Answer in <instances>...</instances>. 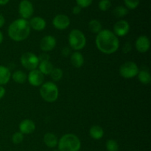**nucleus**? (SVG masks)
<instances>
[{
    "instance_id": "f257e3e1",
    "label": "nucleus",
    "mask_w": 151,
    "mask_h": 151,
    "mask_svg": "<svg viewBox=\"0 0 151 151\" xmlns=\"http://www.w3.org/2000/svg\"><path fill=\"white\" fill-rule=\"evenodd\" d=\"M95 44L99 51L106 55L116 52L119 47L118 37L112 31L108 29H102L95 38Z\"/></svg>"
},
{
    "instance_id": "f03ea898",
    "label": "nucleus",
    "mask_w": 151,
    "mask_h": 151,
    "mask_svg": "<svg viewBox=\"0 0 151 151\" xmlns=\"http://www.w3.org/2000/svg\"><path fill=\"white\" fill-rule=\"evenodd\" d=\"M31 28L26 19H18L13 21L7 29V34L10 39L16 42L24 41L30 34Z\"/></svg>"
},
{
    "instance_id": "7ed1b4c3",
    "label": "nucleus",
    "mask_w": 151,
    "mask_h": 151,
    "mask_svg": "<svg viewBox=\"0 0 151 151\" xmlns=\"http://www.w3.org/2000/svg\"><path fill=\"white\" fill-rule=\"evenodd\" d=\"M59 151H79L81 142L75 134H66L60 137L58 143Z\"/></svg>"
},
{
    "instance_id": "20e7f679",
    "label": "nucleus",
    "mask_w": 151,
    "mask_h": 151,
    "mask_svg": "<svg viewBox=\"0 0 151 151\" xmlns=\"http://www.w3.org/2000/svg\"><path fill=\"white\" fill-rule=\"evenodd\" d=\"M39 93L43 100L47 103H54L58 100L59 96V90L57 85L51 81L44 83L41 86Z\"/></svg>"
},
{
    "instance_id": "39448f33",
    "label": "nucleus",
    "mask_w": 151,
    "mask_h": 151,
    "mask_svg": "<svg viewBox=\"0 0 151 151\" xmlns=\"http://www.w3.org/2000/svg\"><path fill=\"white\" fill-rule=\"evenodd\" d=\"M69 47L75 51L83 50L86 45V38L80 29H74L69 32L68 37Z\"/></svg>"
},
{
    "instance_id": "423d86ee",
    "label": "nucleus",
    "mask_w": 151,
    "mask_h": 151,
    "mask_svg": "<svg viewBox=\"0 0 151 151\" xmlns=\"http://www.w3.org/2000/svg\"><path fill=\"white\" fill-rule=\"evenodd\" d=\"M139 69L136 63L133 61H126L122 63L119 69V75L125 79H131L137 76Z\"/></svg>"
},
{
    "instance_id": "0eeeda50",
    "label": "nucleus",
    "mask_w": 151,
    "mask_h": 151,
    "mask_svg": "<svg viewBox=\"0 0 151 151\" xmlns=\"http://www.w3.org/2000/svg\"><path fill=\"white\" fill-rule=\"evenodd\" d=\"M20 62L22 66L29 72L36 69L40 63L38 56L31 52H27L22 54L21 56Z\"/></svg>"
},
{
    "instance_id": "6e6552de",
    "label": "nucleus",
    "mask_w": 151,
    "mask_h": 151,
    "mask_svg": "<svg viewBox=\"0 0 151 151\" xmlns=\"http://www.w3.org/2000/svg\"><path fill=\"white\" fill-rule=\"evenodd\" d=\"M19 13L22 19H28L32 17L34 13L33 5L29 0H22L19 5Z\"/></svg>"
},
{
    "instance_id": "1a4fd4ad",
    "label": "nucleus",
    "mask_w": 151,
    "mask_h": 151,
    "mask_svg": "<svg viewBox=\"0 0 151 151\" xmlns=\"http://www.w3.org/2000/svg\"><path fill=\"white\" fill-rule=\"evenodd\" d=\"M27 81L32 86H40L44 82V75L38 69H34L28 74Z\"/></svg>"
},
{
    "instance_id": "9d476101",
    "label": "nucleus",
    "mask_w": 151,
    "mask_h": 151,
    "mask_svg": "<svg viewBox=\"0 0 151 151\" xmlns=\"http://www.w3.org/2000/svg\"><path fill=\"white\" fill-rule=\"evenodd\" d=\"M52 24L55 29L58 30H64L70 25V19L66 15L58 14L53 19Z\"/></svg>"
},
{
    "instance_id": "9b49d317",
    "label": "nucleus",
    "mask_w": 151,
    "mask_h": 151,
    "mask_svg": "<svg viewBox=\"0 0 151 151\" xmlns=\"http://www.w3.org/2000/svg\"><path fill=\"white\" fill-rule=\"evenodd\" d=\"M57 44L56 38L52 35H45L40 41V48L44 52H48L54 50Z\"/></svg>"
},
{
    "instance_id": "f8f14e48",
    "label": "nucleus",
    "mask_w": 151,
    "mask_h": 151,
    "mask_svg": "<svg viewBox=\"0 0 151 151\" xmlns=\"http://www.w3.org/2000/svg\"><path fill=\"white\" fill-rule=\"evenodd\" d=\"M114 33L117 37H124L130 31V24L127 21L119 20L114 25Z\"/></svg>"
},
{
    "instance_id": "ddd939ff",
    "label": "nucleus",
    "mask_w": 151,
    "mask_h": 151,
    "mask_svg": "<svg viewBox=\"0 0 151 151\" xmlns=\"http://www.w3.org/2000/svg\"><path fill=\"white\" fill-rule=\"evenodd\" d=\"M150 47V39L146 35H141L136 40L135 47L140 53H145L149 50Z\"/></svg>"
},
{
    "instance_id": "4468645a",
    "label": "nucleus",
    "mask_w": 151,
    "mask_h": 151,
    "mask_svg": "<svg viewBox=\"0 0 151 151\" xmlns=\"http://www.w3.org/2000/svg\"><path fill=\"white\" fill-rule=\"evenodd\" d=\"M19 132L22 134H30L35 130V124L31 119H24L19 125Z\"/></svg>"
},
{
    "instance_id": "2eb2a0df",
    "label": "nucleus",
    "mask_w": 151,
    "mask_h": 151,
    "mask_svg": "<svg viewBox=\"0 0 151 151\" xmlns=\"http://www.w3.org/2000/svg\"><path fill=\"white\" fill-rule=\"evenodd\" d=\"M29 24L30 28L35 31H38V32L44 30L47 26V22H46L45 19L40 16H35V17L32 18L29 22Z\"/></svg>"
},
{
    "instance_id": "dca6fc26",
    "label": "nucleus",
    "mask_w": 151,
    "mask_h": 151,
    "mask_svg": "<svg viewBox=\"0 0 151 151\" xmlns=\"http://www.w3.org/2000/svg\"><path fill=\"white\" fill-rule=\"evenodd\" d=\"M70 61L74 67L81 68L84 64V57L79 51H75L71 54Z\"/></svg>"
},
{
    "instance_id": "f3484780",
    "label": "nucleus",
    "mask_w": 151,
    "mask_h": 151,
    "mask_svg": "<svg viewBox=\"0 0 151 151\" xmlns=\"http://www.w3.org/2000/svg\"><path fill=\"white\" fill-rule=\"evenodd\" d=\"M44 142L49 148H54L57 147L58 139L53 133H47L44 136Z\"/></svg>"
},
{
    "instance_id": "a211bd4d",
    "label": "nucleus",
    "mask_w": 151,
    "mask_h": 151,
    "mask_svg": "<svg viewBox=\"0 0 151 151\" xmlns=\"http://www.w3.org/2000/svg\"><path fill=\"white\" fill-rule=\"evenodd\" d=\"M11 78L10 69L4 66L0 65V86L6 85Z\"/></svg>"
},
{
    "instance_id": "6ab92c4d",
    "label": "nucleus",
    "mask_w": 151,
    "mask_h": 151,
    "mask_svg": "<svg viewBox=\"0 0 151 151\" xmlns=\"http://www.w3.org/2000/svg\"><path fill=\"white\" fill-rule=\"evenodd\" d=\"M89 135L95 140L101 139L104 136V130L100 125H93L89 129Z\"/></svg>"
},
{
    "instance_id": "aec40b11",
    "label": "nucleus",
    "mask_w": 151,
    "mask_h": 151,
    "mask_svg": "<svg viewBox=\"0 0 151 151\" xmlns=\"http://www.w3.org/2000/svg\"><path fill=\"white\" fill-rule=\"evenodd\" d=\"M38 70L41 72L44 75H50L52 69H54L53 64L50 60H44L41 61L38 64Z\"/></svg>"
},
{
    "instance_id": "412c9836",
    "label": "nucleus",
    "mask_w": 151,
    "mask_h": 151,
    "mask_svg": "<svg viewBox=\"0 0 151 151\" xmlns=\"http://www.w3.org/2000/svg\"><path fill=\"white\" fill-rule=\"evenodd\" d=\"M11 78H13V81L16 82V83L23 84L27 81V75L23 71L18 70L16 71L11 75Z\"/></svg>"
},
{
    "instance_id": "4be33fe9",
    "label": "nucleus",
    "mask_w": 151,
    "mask_h": 151,
    "mask_svg": "<svg viewBox=\"0 0 151 151\" xmlns=\"http://www.w3.org/2000/svg\"><path fill=\"white\" fill-rule=\"evenodd\" d=\"M137 78H138L139 81L141 83L144 84V85H147L150 84L151 82V75L149 71L145 70V69H142L139 72L138 75H137Z\"/></svg>"
},
{
    "instance_id": "5701e85b",
    "label": "nucleus",
    "mask_w": 151,
    "mask_h": 151,
    "mask_svg": "<svg viewBox=\"0 0 151 151\" xmlns=\"http://www.w3.org/2000/svg\"><path fill=\"white\" fill-rule=\"evenodd\" d=\"M88 29L93 33L98 34L103 29V26L100 21L97 19H92L88 22Z\"/></svg>"
},
{
    "instance_id": "b1692460",
    "label": "nucleus",
    "mask_w": 151,
    "mask_h": 151,
    "mask_svg": "<svg viewBox=\"0 0 151 151\" xmlns=\"http://www.w3.org/2000/svg\"><path fill=\"white\" fill-rule=\"evenodd\" d=\"M113 15L116 18L120 19L128 14V9L122 5L117 6L113 10Z\"/></svg>"
},
{
    "instance_id": "393cba45",
    "label": "nucleus",
    "mask_w": 151,
    "mask_h": 151,
    "mask_svg": "<svg viewBox=\"0 0 151 151\" xmlns=\"http://www.w3.org/2000/svg\"><path fill=\"white\" fill-rule=\"evenodd\" d=\"M50 77L54 82H58L60 81L63 76V70L60 68H54L50 73Z\"/></svg>"
},
{
    "instance_id": "a878e982",
    "label": "nucleus",
    "mask_w": 151,
    "mask_h": 151,
    "mask_svg": "<svg viewBox=\"0 0 151 151\" xmlns=\"http://www.w3.org/2000/svg\"><path fill=\"white\" fill-rule=\"evenodd\" d=\"M106 147L107 151H118L119 150V145L117 142L114 139L107 140L106 143Z\"/></svg>"
},
{
    "instance_id": "bb28decb",
    "label": "nucleus",
    "mask_w": 151,
    "mask_h": 151,
    "mask_svg": "<svg viewBox=\"0 0 151 151\" xmlns=\"http://www.w3.org/2000/svg\"><path fill=\"white\" fill-rule=\"evenodd\" d=\"M125 7L130 10H134L139 6L140 0H124Z\"/></svg>"
},
{
    "instance_id": "cd10ccee",
    "label": "nucleus",
    "mask_w": 151,
    "mask_h": 151,
    "mask_svg": "<svg viewBox=\"0 0 151 151\" xmlns=\"http://www.w3.org/2000/svg\"><path fill=\"white\" fill-rule=\"evenodd\" d=\"M24 140V134L21 132H16L12 136V141L15 145H19L22 143Z\"/></svg>"
},
{
    "instance_id": "c85d7f7f",
    "label": "nucleus",
    "mask_w": 151,
    "mask_h": 151,
    "mask_svg": "<svg viewBox=\"0 0 151 151\" xmlns=\"http://www.w3.org/2000/svg\"><path fill=\"white\" fill-rule=\"evenodd\" d=\"M111 6V2L110 0H100L99 2V9L102 11H107Z\"/></svg>"
},
{
    "instance_id": "c756f323",
    "label": "nucleus",
    "mask_w": 151,
    "mask_h": 151,
    "mask_svg": "<svg viewBox=\"0 0 151 151\" xmlns=\"http://www.w3.org/2000/svg\"><path fill=\"white\" fill-rule=\"evenodd\" d=\"M93 0H76L77 5L81 7V8H86L89 7L92 3Z\"/></svg>"
},
{
    "instance_id": "7c9ffc66",
    "label": "nucleus",
    "mask_w": 151,
    "mask_h": 151,
    "mask_svg": "<svg viewBox=\"0 0 151 151\" xmlns=\"http://www.w3.org/2000/svg\"><path fill=\"white\" fill-rule=\"evenodd\" d=\"M72 54V49L69 48V47H66L62 49L61 50V55L63 56L65 58L69 57V55H71Z\"/></svg>"
},
{
    "instance_id": "2f4dec72",
    "label": "nucleus",
    "mask_w": 151,
    "mask_h": 151,
    "mask_svg": "<svg viewBox=\"0 0 151 151\" xmlns=\"http://www.w3.org/2000/svg\"><path fill=\"white\" fill-rule=\"evenodd\" d=\"M132 50V45L130 42H127L124 44L123 47H122V51H123L124 53H129Z\"/></svg>"
},
{
    "instance_id": "473e14b6",
    "label": "nucleus",
    "mask_w": 151,
    "mask_h": 151,
    "mask_svg": "<svg viewBox=\"0 0 151 151\" xmlns=\"http://www.w3.org/2000/svg\"><path fill=\"white\" fill-rule=\"evenodd\" d=\"M38 57L40 62L44 61V60H50V55H49L47 52L42 53V54H41L39 56H38Z\"/></svg>"
},
{
    "instance_id": "72a5a7b5",
    "label": "nucleus",
    "mask_w": 151,
    "mask_h": 151,
    "mask_svg": "<svg viewBox=\"0 0 151 151\" xmlns=\"http://www.w3.org/2000/svg\"><path fill=\"white\" fill-rule=\"evenodd\" d=\"M81 10H82V8L81 7H79L78 5H76L72 8V13L75 15H78L81 13Z\"/></svg>"
},
{
    "instance_id": "f704fd0d",
    "label": "nucleus",
    "mask_w": 151,
    "mask_h": 151,
    "mask_svg": "<svg viewBox=\"0 0 151 151\" xmlns=\"http://www.w3.org/2000/svg\"><path fill=\"white\" fill-rule=\"evenodd\" d=\"M5 88H4L2 86H0V99H1L4 97V94H5Z\"/></svg>"
},
{
    "instance_id": "c9c22d12",
    "label": "nucleus",
    "mask_w": 151,
    "mask_h": 151,
    "mask_svg": "<svg viewBox=\"0 0 151 151\" xmlns=\"http://www.w3.org/2000/svg\"><path fill=\"white\" fill-rule=\"evenodd\" d=\"M4 23H5V19H4L3 15L0 14V28H1L4 26Z\"/></svg>"
},
{
    "instance_id": "e433bc0d",
    "label": "nucleus",
    "mask_w": 151,
    "mask_h": 151,
    "mask_svg": "<svg viewBox=\"0 0 151 151\" xmlns=\"http://www.w3.org/2000/svg\"><path fill=\"white\" fill-rule=\"evenodd\" d=\"M10 0H0V5H5L9 2Z\"/></svg>"
},
{
    "instance_id": "4c0bfd02",
    "label": "nucleus",
    "mask_w": 151,
    "mask_h": 151,
    "mask_svg": "<svg viewBox=\"0 0 151 151\" xmlns=\"http://www.w3.org/2000/svg\"><path fill=\"white\" fill-rule=\"evenodd\" d=\"M3 39H4V36H3L2 32H1V31H0V44H1V43H2Z\"/></svg>"
}]
</instances>
